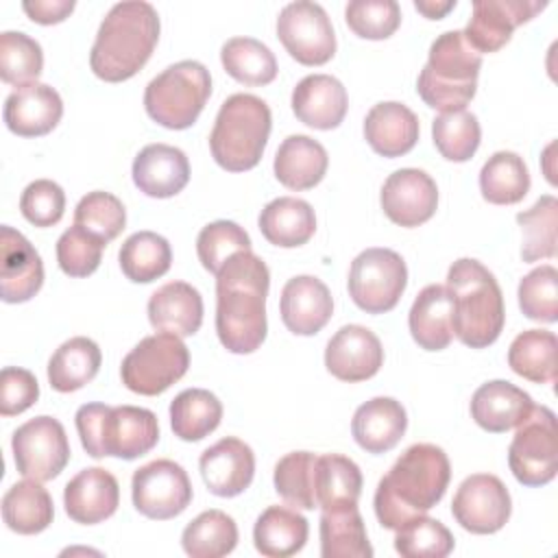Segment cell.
I'll return each instance as SVG.
<instances>
[{"label":"cell","instance_id":"11","mask_svg":"<svg viewBox=\"0 0 558 558\" xmlns=\"http://www.w3.org/2000/svg\"><path fill=\"white\" fill-rule=\"evenodd\" d=\"M408 286L403 257L384 246L362 251L349 268V296L366 314L390 312Z\"/></svg>","mask_w":558,"mask_h":558},{"label":"cell","instance_id":"50","mask_svg":"<svg viewBox=\"0 0 558 558\" xmlns=\"http://www.w3.org/2000/svg\"><path fill=\"white\" fill-rule=\"evenodd\" d=\"M74 225L105 242H111L122 233L126 225V209L118 196L96 190L78 201L74 209Z\"/></svg>","mask_w":558,"mask_h":558},{"label":"cell","instance_id":"52","mask_svg":"<svg viewBox=\"0 0 558 558\" xmlns=\"http://www.w3.org/2000/svg\"><path fill=\"white\" fill-rule=\"evenodd\" d=\"M105 246H107L105 240L85 231L78 225H72L57 240L59 268L68 277H87L100 266Z\"/></svg>","mask_w":558,"mask_h":558},{"label":"cell","instance_id":"18","mask_svg":"<svg viewBox=\"0 0 558 558\" xmlns=\"http://www.w3.org/2000/svg\"><path fill=\"white\" fill-rule=\"evenodd\" d=\"M384 349L379 338L362 325L340 327L325 349V366L340 381H364L379 373Z\"/></svg>","mask_w":558,"mask_h":558},{"label":"cell","instance_id":"14","mask_svg":"<svg viewBox=\"0 0 558 558\" xmlns=\"http://www.w3.org/2000/svg\"><path fill=\"white\" fill-rule=\"evenodd\" d=\"M131 497L140 514L166 521L179 517L190 506L192 484L181 464L161 458L133 473Z\"/></svg>","mask_w":558,"mask_h":558},{"label":"cell","instance_id":"51","mask_svg":"<svg viewBox=\"0 0 558 558\" xmlns=\"http://www.w3.org/2000/svg\"><path fill=\"white\" fill-rule=\"evenodd\" d=\"M519 307L530 320L556 323L558 320V272L545 264L530 270L519 281Z\"/></svg>","mask_w":558,"mask_h":558},{"label":"cell","instance_id":"43","mask_svg":"<svg viewBox=\"0 0 558 558\" xmlns=\"http://www.w3.org/2000/svg\"><path fill=\"white\" fill-rule=\"evenodd\" d=\"M222 68L244 85H268L277 76V59L255 37H231L220 48Z\"/></svg>","mask_w":558,"mask_h":558},{"label":"cell","instance_id":"40","mask_svg":"<svg viewBox=\"0 0 558 558\" xmlns=\"http://www.w3.org/2000/svg\"><path fill=\"white\" fill-rule=\"evenodd\" d=\"M558 340L547 329H525L508 349V366L532 384H551L556 379Z\"/></svg>","mask_w":558,"mask_h":558},{"label":"cell","instance_id":"26","mask_svg":"<svg viewBox=\"0 0 558 558\" xmlns=\"http://www.w3.org/2000/svg\"><path fill=\"white\" fill-rule=\"evenodd\" d=\"M416 113L397 100L377 102L364 118V137L368 146L381 157H401L418 142Z\"/></svg>","mask_w":558,"mask_h":558},{"label":"cell","instance_id":"35","mask_svg":"<svg viewBox=\"0 0 558 558\" xmlns=\"http://www.w3.org/2000/svg\"><path fill=\"white\" fill-rule=\"evenodd\" d=\"M102 355L92 338L65 340L48 362V381L57 392H74L89 384L100 368Z\"/></svg>","mask_w":558,"mask_h":558},{"label":"cell","instance_id":"5","mask_svg":"<svg viewBox=\"0 0 558 558\" xmlns=\"http://www.w3.org/2000/svg\"><path fill=\"white\" fill-rule=\"evenodd\" d=\"M74 423L81 445L92 458L135 460L159 440V423L148 408L85 403L76 410Z\"/></svg>","mask_w":558,"mask_h":558},{"label":"cell","instance_id":"53","mask_svg":"<svg viewBox=\"0 0 558 558\" xmlns=\"http://www.w3.org/2000/svg\"><path fill=\"white\" fill-rule=\"evenodd\" d=\"M349 28L364 39H388L401 24V9L395 0H353L344 7Z\"/></svg>","mask_w":558,"mask_h":558},{"label":"cell","instance_id":"19","mask_svg":"<svg viewBox=\"0 0 558 558\" xmlns=\"http://www.w3.org/2000/svg\"><path fill=\"white\" fill-rule=\"evenodd\" d=\"M44 283V264L35 246L13 227L0 229V296L4 303L31 301Z\"/></svg>","mask_w":558,"mask_h":558},{"label":"cell","instance_id":"47","mask_svg":"<svg viewBox=\"0 0 558 558\" xmlns=\"http://www.w3.org/2000/svg\"><path fill=\"white\" fill-rule=\"evenodd\" d=\"M395 532V549L403 558H445L453 551V534L438 519L418 514Z\"/></svg>","mask_w":558,"mask_h":558},{"label":"cell","instance_id":"21","mask_svg":"<svg viewBox=\"0 0 558 558\" xmlns=\"http://www.w3.org/2000/svg\"><path fill=\"white\" fill-rule=\"evenodd\" d=\"M63 116L59 92L46 83H26L15 87L4 100V124L22 137H41L50 133Z\"/></svg>","mask_w":558,"mask_h":558},{"label":"cell","instance_id":"32","mask_svg":"<svg viewBox=\"0 0 558 558\" xmlns=\"http://www.w3.org/2000/svg\"><path fill=\"white\" fill-rule=\"evenodd\" d=\"M262 235L281 248L305 244L316 231V216L307 201L294 196H279L270 201L257 218Z\"/></svg>","mask_w":558,"mask_h":558},{"label":"cell","instance_id":"1","mask_svg":"<svg viewBox=\"0 0 558 558\" xmlns=\"http://www.w3.org/2000/svg\"><path fill=\"white\" fill-rule=\"evenodd\" d=\"M270 272L251 251L231 255L216 275V333L231 353H253L266 338Z\"/></svg>","mask_w":558,"mask_h":558},{"label":"cell","instance_id":"54","mask_svg":"<svg viewBox=\"0 0 558 558\" xmlns=\"http://www.w3.org/2000/svg\"><path fill=\"white\" fill-rule=\"evenodd\" d=\"M65 192L50 179L28 183L20 196L22 216L35 227H52L63 218Z\"/></svg>","mask_w":558,"mask_h":558},{"label":"cell","instance_id":"30","mask_svg":"<svg viewBox=\"0 0 558 558\" xmlns=\"http://www.w3.org/2000/svg\"><path fill=\"white\" fill-rule=\"evenodd\" d=\"M453 301L447 286L429 283L414 299L408 327L414 342L425 351H442L453 340Z\"/></svg>","mask_w":558,"mask_h":558},{"label":"cell","instance_id":"42","mask_svg":"<svg viewBox=\"0 0 558 558\" xmlns=\"http://www.w3.org/2000/svg\"><path fill=\"white\" fill-rule=\"evenodd\" d=\"M181 545L192 558L227 556L238 545V525L222 510H205L185 525Z\"/></svg>","mask_w":558,"mask_h":558},{"label":"cell","instance_id":"37","mask_svg":"<svg viewBox=\"0 0 558 558\" xmlns=\"http://www.w3.org/2000/svg\"><path fill=\"white\" fill-rule=\"evenodd\" d=\"M362 493L360 466L340 453L318 456L316 462V506L320 510H342L357 506Z\"/></svg>","mask_w":558,"mask_h":558},{"label":"cell","instance_id":"39","mask_svg":"<svg viewBox=\"0 0 558 558\" xmlns=\"http://www.w3.org/2000/svg\"><path fill=\"white\" fill-rule=\"evenodd\" d=\"M480 192L493 205H514L530 192V172L521 155L497 150L480 170Z\"/></svg>","mask_w":558,"mask_h":558},{"label":"cell","instance_id":"56","mask_svg":"<svg viewBox=\"0 0 558 558\" xmlns=\"http://www.w3.org/2000/svg\"><path fill=\"white\" fill-rule=\"evenodd\" d=\"M22 9L37 24H59L74 11V0H26Z\"/></svg>","mask_w":558,"mask_h":558},{"label":"cell","instance_id":"27","mask_svg":"<svg viewBox=\"0 0 558 558\" xmlns=\"http://www.w3.org/2000/svg\"><path fill=\"white\" fill-rule=\"evenodd\" d=\"M532 408V397L506 379L486 381L471 397L473 421L490 434H504L517 427Z\"/></svg>","mask_w":558,"mask_h":558},{"label":"cell","instance_id":"16","mask_svg":"<svg viewBox=\"0 0 558 558\" xmlns=\"http://www.w3.org/2000/svg\"><path fill=\"white\" fill-rule=\"evenodd\" d=\"M543 9L545 2L538 0H475L462 35L475 52H497L510 41L517 26Z\"/></svg>","mask_w":558,"mask_h":558},{"label":"cell","instance_id":"28","mask_svg":"<svg viewBox=\"0 0 558 558\" xmlns=\"http://www.w3.org/2000/svg\"><path fill=\"white\" fill-rule=\"evenodd\" d=\"M148 320L157 331L194 336L203 325V296L185 281H168L150 294Z\"/></svg>","mask_w":558,"mask_h":558},{"label":"cell","instance_id":"55","mask_svg":"<svg viewBox=\"0 0 558 558\" xmlns=\"http://www.w3.org/2000/svg\"><path fill=\"white\" fill-rule=\"evenodd\" d=\"M39 399L35 375L20 366H4L0 373V414L15 416L28 410Z\"/></svg>","mask_w":558,"mask_h":558},{"label":"cell","instance_id":"3","mask_svg":"<svg viewBox=\"0 0 558 558\" xmlns=\"http://www.w3.org/2000/svg\"><path fill=\"white\" fill-rule=\"evenodd\" d=\"M159 15L150 2L126 0L113 4L98 26L89 68L107 81L120 83L135 76L159 41Z\"/></svg>","mask_w":558,"mask_h":558},{"label":"cell","instance_id":"17","mask_svg":"<svg viewBox=\"0 0 558 558\" xmlns=\"http://www.w3.org/2000/svg\"><path fill=\"white\" fill-rule=\"evenodd\" d=\"M379 201L395 225L418 227L436 214L438 187L425 170L401 168L384 181Z\"/></svg>","mask_w":558,"mask_h":558},{"label":"cell","instance_id":"34","mask_svg":"<svg viewBox=\"0 0 558 558\" xmlns=\"http://www.w3.org/2000/svg\"><path fill=\"white\" fill-rule=\"evenodd\" d=\"M54 517L50 493L37 480L15 482L2 497V519L11 532L39 534Z\"/></svg>","mask_w":558,"mask_h":558},{"label":"cell","instance_id":"22","mask_svg":"<svg viewBox=\"0 0 558 558\" xmlns=\"http://www.w3.org/2000/svg\"><path fill=\"white\" fill-rule=\"evenodd\" d=\"M281 320L296 336L318 333L333 314V299L329 288L312 277L296 275L286 281L281 290Z\"/></svg>","mask_w":558,"mask_h":558},{"label":"cell","instance_id":"29","mask_svg":"<svg viewBox=\"0 0 558 558\" xmlns=\"http://www.w3.org/2000/svg\"><path fill=\"white\" fill-rule=\"evenodd\" d=\"M408 427L405 408L392 397H375L362 403L351 421L355 442L368 453H386L403 438Z\"/></svg>","mask_w":558,"mask_h":558},{"label":"cell","instance_id":"38","mask_svg":"<svg viewBox=\"0 0 558 558\" xmlns=\"http://www.w3.org/2000/svg\"><path fill=\"white\" fill-rule=\"evenodd\" d=\"M222 418V403L205 388H187L170 403V427L174 436L187 442L209 436Z\"/></svg>","mask_w":558,"mask_h":558},{"label":"cell","instance_id":"24","mask_svg":"<svg viewBox=\"0 0 558 558\" xmlns=\"http://www.w3.org/2000/svg\"><path fill=\"white\" fill-rule=\"evenodd\" d=\"M133 183L153 198H170L190 181V161L185 153L170 144H148L133 159Z\"/></svg>","mask_w":558,"mask_h":558},{"label":"cell","instance_id":"6","mask_svg":"<svg viewBox=\"0 0 558 558\" xmlns=\"http://www.w3.org/2000/svg\"><path fill=\"white\" fill-rule=\"evenodd\" d=\"M480 68L482 54L471 48L462 31H447L432 41L416 92L427 107L440 113L464 109L475 96Z\"/></svg>","mask_w":558,"mask_h":558},{"label":"cell","instance_id":"41","mask_svg":"<svg viewBox=\"0 0 558 558\" xmlns=\"http://www.w3.org/2000/svg\"><path fill=\"white\" fill-rule=\"evenodd\" d=\"M118 262L126 279L150 283L170 270L172 248L163 235L155 231H137L122 242Z\"/></svg>","mask_w":558,"mask_h":558},{"label":"cell","instance_id":"57","mask_svg":"<svg viewBox=\"0 0 558 558\" xmlns=\"http://www.w3.org/2000/svg\"><path fill=\"white\" fill-rule=\"evenodd\" d=\"M456 7V0L447 2H434V0H414V9L421 11L429 20H440L445 13H449Z\"/></svg>","mask_w":558,"mask_h":558},{"label":"cell","instance_id":"44","mask_svg":"<svg viewBox=\"0 0 558 558\" xmlns=\"http://www.w3.org/2000/svg\"><path fill=\"white\" fill-rule=\"evenodd\" d=\"M316 462L318 456L312 451L286 453L275 464V490L292 508L314 510L316 506Z\"/></svg>","mask_w":558,"mask_h":558},{"label":"cell","instance_id":"23","mask_svg":"<svg viewBox=\"0 0 558 558\" xmlns=\"http://www.w3.org/2000/svg\"><path fill=\"white\" fill-rule=\"evenodd\" d=\"M120 504L118 480L102 466L83 469L63 488V506L72 521L96 525L109 519Z\"/></svg>","mask_w":558,"mask_h":558},{"label":"cell","instance_id":"4","mask_svg":"<svg viewBox=\"0 0 558 558\" xmlns=\"http://www.w3.org/2000/svg\"><path fill=\"white\" fill-rule=\"evenodd\" d=\"M447 290L453 301V336L471 349L493 344L506 320L495 275L477 259L460 257L449 266Z\"/></svg>","mask_w":558,"mask_h":558},{"label":"cell","instance_id":"36","mask_svg":"<svg viewBox=\"0 0 558 558\" xmlns=\"http://www.w3.org/2000/svg\"><path fill=\"white\" fill-rule=\"evenodd\" d=\"M320 556L323 558H371L373 547L357 506L323 510L320 514Z\"/></svg>","mask_w":558,"mask_h":558},{"label":"cell","instance_id":"15","mask_svg":"<svg viewBox=\"0 0 558 558\" xmlns=\"http://www.w3.org/2000/svg\"><path fill=\"white\" fill-rule=\"evenodd\" d=\"M512 512L508 488L497 475L475 473L469 475L456 490L451 501L453 519L471 534L499 532Z\"/></svg>","mask_w":558,"mask_h":558},{"label":"cell","instance_id":"13","mask_svg":"<svg viewBox=\"0 0 558 558\" xmlns=\"http://www.w3.org/2000/svg\"><path fill=\"white\" fill-rule=\"evenodd\" d=\"M277 37L303 65H323L336 54V33L327 11L312 0H296L281 9Z\"/></svg>","mask_w":558,"mask_h":558},{"label":"cell","instance_id":"33","mask_svg":"<svg viewBox=\"0 0 558 558\" xmlns=\"http://www.w3.org/2000/svg\"><path fill=\"white\" fill-rule=\"evenodd\" d=\"M307 519L286 506H268L255 521L253 543L266 558H288L305 547Z\"/></svg>","mask_w":558,"mask_h":558},{"label":"cell","instance_id":"31","mask_svg":"<svg viewBox=\"0 0 558 558\" xmlns=\"http://www.w3.org/2000/svg\"><path fill=\"white\" fill-rule=\"evenodd\" d=\"M329 157L320 142L310 135H288L275 153V177L290 190H310L327 172Z\"/></svg>","mask_w":558,"mask_h":558},{"label":"cell","instance_id":"7","mask_svg":"<svg viewBox=\"0 0 558 558\" xmlns=\"http://www.w3.org/2000/svg\"><path fill=\"white\" fill-rule=\"evenodd\" d=\"M270 126L272 116L266 100L242 92L229 96L220 105L209 135L214 161L229 172L255 168L264 155Z\"/></svg>","mask_w":558,"mask_h":558},{"label":"cell","instance_id":"12","mask_svg":"<svg viewBox=\"0 0 558 558\" xmlns=\"http://www.w3.org/2000/svg\"><path fill=\"white\" fill-rule=\"evenodd\" d=\"M17 473L48 482L54 480L70 460V442L63 425L52 416H35L20 425L11 438Z\"/></svg>","mask_w":558,"mask_h":558},{"label":"cell","instance_id":"25","mask_svg":"<svg viewBox=\"0 0 558 558\" xmlns=\"http://www.w3.org/2000/svg\"><path fill=\"white\" fill-rule=\"evenodd\" d=\"M290 105L294 116L303 124L312 129L329 131L344 120L349 98H347L344 85L336 76L307 74L292 89Z\"/></svg>","mask_w":558,"mask_h":558},{"label":"cell","instance_id":"9","mask_svg":"<svg viewBox=\"0 0 558 558\" xmlns=\"http://www.w3.org/2000/svg\"><path fill=\"white\" fill-rule=\"evenodd\" d=\"M190 366V351L174 333L142 338L122 360V384L137 395L155 397L179 381Z\"/></svg>","mask_w":558,"mask_h":558},{"label":"cell","instance_id":"2","mask_svg":"<svg viewBox=\"0 0 558 558\" xmlns=\"http://www.w3.org/2000/svg\"><path fill=\"white\" fill-rule=\"evenodd\" d=\"M451 480L447 453L432 442L408 447L375 490V517L386 530L401 527L408 519L425 514L445 495Z\"/></svg>","mask_w":558,"mask_h":558},{"label":"cell","instance_id":"46","mask_svg":"<svg viewBox=\"0 0 558 558\" xmlns=\"http://www.w3.org/2000/svg\"><path fill=\"white\" fill-rule=\"evenodd\" d=\"M432 137L434 146L445 159L462 163L469 161L480 148L482 129L477 116L466 109L445 111L432 120Z\"/></svg>","mask_w":558,"mask_h":558},{"label":"cell","instance_id":"20","mask_svg":"<svg viewBox=\"0 0 558 558\" xmlns=\"http://www.w3.org/2000/svg\"><path fill=\"white\" fill-rule=\"evenodd\" d=\"M198 469L209 493L218 497H235L253 482L255 453L244 440L225 436L201 453Z\"/></svg>","mask_w":558,"mask_h":558},{"label":"cell","instance_id":"49","mask_svg":"<svg viewBox=\"0 0 558 558\" xmlns=\"http://www.w3.org/2000/svg\"><path fill=\"white\" fill-rule=\"evenodd\" d=\"M240 251H251V238L233 220H214L196 238L198 262L211 275H218L225 262Z\"/></svg>","mask_w":558,"mask_h":558},{"label":"cell","instance_id":"48","mask_svg":"<svg viewBox=\"0 0 558 558\" xmlns=\"http://www.w3.org/2000/svg\"><path fill=\"white\" fill-rule=\"evenodd\" d=\"M44 68L41 46L20 31L0 33V78L9 85L35 83Z\"/></svg>","mask_w":558,"mask_h":558},{"label":"cell","instance_id":"10","mask_svg":"<svg viewBox=\"0 0 558 558\" xmlns=\"http://www.w3.org/2000/svg\"><path fill=\"white\" fill-rule=\"evenodd\" d=\"M508 464L523 486H545L558 471L556 414L547 405H534L517 425L508 447Z\"/></svg>","mask_w":558,"mask_h":558},{"label":"cell","instance_id":"45","mask_svg":"<svg viewBox=\"0 0 558 558\" xmlns=\"http://www.w3.org/2000/svg\"><path fill=\"white\" fill-rule=\"evenodd\" d=\"M517 222L523 231L521 257L523 262L551 259L556 255V227H558V201L551 194L541 196L530 209L517 214Z\"/></svg>","mask_w":558,"mask_h":558},{"label":"cell","instance_id":"8","mask_svg":"<svg viewBox=\"0 0 558 558\" xmlns=\"http://www.w3.org/2000/svg\"><path fill=\"white\" fill-rule=\"evenodd\" d=\"M211 96L209 70L194 59L168 65L144 89V109L161 126L190 129Z\"/></svg>","mask_w":558,"mask_h":558}]
</instances>
